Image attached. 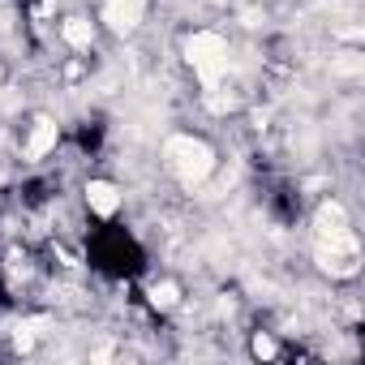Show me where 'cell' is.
<instances>
[{
	"mask_svg": "<svg viewBox=\"0 0 365 365\" xmlns=\"http://www.w3.org/2000/svg\"><path fill=\"white\" fill-rule=\"evenodd\" d=\"M254 356H275V339L258 335V339H254Z\"/></svg>",
	"mask_w": 365,
	"mask_h": 365,
	"instance_id": "10",
	"label": "cell"
},
{
	"mask_svg": "<svg viewBox=\"0 0 365 365\" xmlns=\"http://www.w3.org/2000/svg\"><path fill=\"white\" fill-rule=\"evenodd\" d=\"M163 155H168V163H172V172L185 180V185H198V180H207L211 172H215V150L202 142V138H168V146H163Z\"/></svg>",
	"mask_w": 365,
	"mask_h": 365,
	"instance_id": "1",
	"label": "cell"
},
{
	"mask_svg": "<svg viewBox=\"0 0 365 365\" xmlns=\"http://www.w3.org/2000/svg\"><path fill=\"white\" fill-rule=\"evenodd\" d=\"M14 344H18V348H22V352H26V348H31V327H22V331H18V339H14Z\"/></svg>",
	"mask_w": 365,
	"mask_h": 365,
	"instance_id": "11",
	"label": "cell"
},
{
	"mask_svg": "<svg viewBox=\"0 0 365 365\" xmlns=\"http://www.w3.org/2000/svg\"><path fill=\"white\" fill-rule=\"evenodd\" d=\"M185 61L194 65V73L202 78V86H215V82L228 73V43H224V35H215V31H198V35H190V43H185Z\"/></svg>",
	"mask_w": 365,
	"mask_h": 365,
	"instance_id": "2",
	"label": "cell"
},
{
	"mask_svg": "<svg viewBox=\"0 0 365 365\" xmlns=\"http://www.w3.org/2000/svg\"><path fill=\"white\" fill-rule=\"evenodd\" d=\"M142 14H146V0H108L103 5V18L112 22L116 35H129L142 22Z\"/></svg>",
	"mask_w": 365,
	"mask_h": 365,
	"instance_id": "4",
	"label": "cell"
},
{
	"mask_svg": "<svg viewBox=\"0 0 365 365\" xmlns=\"http://www.w3.org/2000/svg\"><path fill=\"white\" fill-rule=\"evenodd\" d=\"M91 39H95V26H91L86 18H69V22H65V43H69V48L82 52V48H91Z\"/></svg>",
	"mask_w": 365,
	"mask_h": 365,
	"instance_id": "7",
	"label": "cell"
},
{
	"mask_svg": "<svg viewBox=\"0 0 365 365\" xmlns=\"http://www.w3.org/2000/svg\"><path fill=\"white\" fill-rule=\"evenodd\" d=\"M86 202H91L95 215H116V207H120V190L112 185V180H91V185H86Z\"/></svg>",
	"mask_w": 365,
	"mask_h": 365,
	"instance_id": "5",
	"label": "cell"
},
{
	"mask_svg": "<svg viewBox=\"0 0 365 365\" xmlns=\"http://www.w3.org/2000/svg\"><path fill=\"white\" fill-rule=\"evenodd\" d=\"M176 297H180V288H176V284H168V279L150 288V305H155V309H172V305H176Z\"/></svg>",
	"mask_w": 365,
	"mask_h": 365,
	"instance_id": "8",
	"label": "cell"
},
{
	"mask_svg": "<svg viewBox=\"0 0 365 365\" xmlns=\"http://www.w3.org/2000/svg\"><path fill=\"white\" fill-rule=\"evenodd\" d=\"M56 146V120H35V133L26 142V159H43Z\"/></svg>",
	"mask_w": 365,
	"mask_h": 365,
	"instance_id": "6",
	"label": "cell"
},
{
	"mask_svg": "<svg viewBox=\"0 0 365 365\" xmlns=\"http://www.w3.org/2000/svg\"><path fill=\"white\" fill-rule=\"evenodd\" d=\"M331 69L344 73V78H352V73H361V56H356V52H344L339 61H331Z\"/></svg>",
	"mask_w": 365,
	"mask_h": 365,
	"instance_id": "9",
	"label": "cell"
},
{
	"mask_svg": "<svg viewBox=\"0 0 365 365\" xmlns=\"http://www.w3.org/2000/svg\"><path fill=\"white\" fill-rule=\"evenodd\" d=\"M314 237L322 250H356L352 232H348V211L339 202H322L314 215Z\"/></svg>",
	"mask_w": 365,
	"mask_h": 365,
	"instance_id": "3",
	"label": "cell"
}]
</instances>
